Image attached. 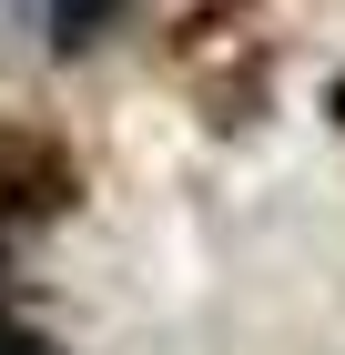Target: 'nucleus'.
Masks as SVG:
<instances>
[{
    "instance_id": "nucleus-2",
    "label": "nucleus",
    "mask_w": 345,
    "mask_h": 355,
    "mask_svg": "<svg viewBox=\"0 0 345 355\" xmlns=\"http://www.w3.org/2000/svg\"><path fill=\"white\" fill-rule=\"evenodd\" d=\"M325 112H335V122H345V82H335V102H325Z\"/></svg>"
},
{
    "instance_id": "nucleus-1",
    "label": "nucleus",
    "mask_w": 345,
    "mask_h": 355,
    "mask_svg": "<svg viewBox=\"0 0 345 355\" xmlns=\"http://www.w3.org/2000/svg\"><path fill=\"white\" fill-rule=\"evenodd\" d=\"M31 21L51 41V61H92L122 31H142V0H31Z\"/></svg>"
}]
</instances>
